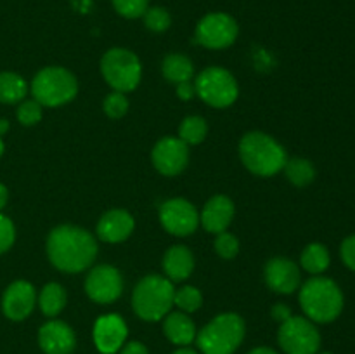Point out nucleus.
<instances>
[{
    "label": "nucleus",
    "mask_w": 355,
    "mask_h": 354,
    "mask_svg": "<svg viewBox=\"0 0 355 354\" xmlns=\"http://www.w3.org/2000/svg\"><path fill=\"white\" fill-rule=\"evenodd\" d=\"M239 33L238 23L225 12H210L203 16L194 31V42L207 49H227Z\"/></svg>",
    "instance_id": "obj_10"
},
{
    "label": "nucleus",
    "mask_w": 355,
    "mask_h": 354,
    "mask_svg": "<svg viewBox=\"0 0 355 354\" xmlns=\"http://www.w3.org/2000/svg\"><path fill=\"white\" fill-rule=\"evenodd\" d=\"M113 7L120 16L135 19V17H142V14L148 10L149 0H113Z\"/></svg>",
    "instance_id": "obj_31"
},
{
    "label": "nucleus",
    "mask_w": 355,
    "mask_h": 354,
    "mask_svg": "<svg viewBox=\"0 0 355 354\" xmlns=\"http://www.w3.org/2000/svg\"><path fill=\"white\" fill-rule=\"evenodd\" d=\"M175 288L168 278L148 274L142 278L132 294V307L144 321H159L173 305Z\"/></svg>",
    "instance_id": "obj_4"
},
{
    "label": "nucleus",
    "mask_w": 355,
    "mask_h": 354,
    "mask_svg": "<svg viewBox=\"0 0 355 354\" xmlns=\"http://www.w3.org/2000/svg\"><path fill=\"white\" fill-rule=\"evenodd\" d=\"M239 156L246 169L260 177L281 172L288 162L283 146L266 132H248L239 142Z\"/></svg>",
    "instance_id": "obj_2"
},
{
    "label": "nucleus",
    "mask_w": 355,
    "mask_h": 354,
    "mask_svg": "<svg viewBox=\"0 0 355 354\" xmlns=\"http://www.w3.org/2000/svg\"><path fill=\"white\" fill-rule=\"evenodd\" d=\"M144 24L148 30L155 31V33H162V31H166L172 24V16L166 9L163 7H148L144 14Z\"/></svg>",
    "instance_id": "obj_29"
},
{
    "label": "nucleus",
    "mask_w": 355,
    "mask_h": 354,
    "mask_svg": "<svg viewBox=\"0 0 355 354\" xmlns=\"http://www.w3.org/2000/svg\"><path fill=\"white\" fill-rule=\"evenodd\" d=\"M16 115H17V120H19V124L30 127V125L38 124V121L42 120V104L35 99L23 101V103L17 106Z\"/></svg>",
    "instance_id": "obj_33"
},
{
    "label": "nucleus",
    "mask_w": 355,
    "mask_h": 354,
    "mask_svg": "<svg viewBox=\"0 0 355 354\" xmlns=\"http://www.w3.org/2000/svg\"><path fill=\"white\" fill-rule=\"evenodd\" d=\"M104 80L118 92H130L142 78V66L137 56L123 47L110 49L101 59Z\"/></svg>",
    "instance_id": "obj_7"
},
{
    "label": "nucleus",
    "mask_w": 355,
    "mask_h": 354,
    "mask_svg": "<svg viewBox=\"0 0 355 354\" xmlns=\"http://www.w3.org/2000/svg\"><path fill=\"white\" fill-rule=\"evenodd\" d=\"M173 304H175L182 312H194L201 307V304H203V295H201V292L198 290L196 287L186 285V287L175 290Z\"/></svg>",
    "instance_id": "obj_28"
},
{
    "label": "nucleus",
    "mask_w": 355,
    "mask_h": 354,
    "mask_svg": "<svg viewBox=\"0 0 355 354\" xmlns=\"http://www.w3.org/2000/svg\"><path fill=\"white\" fill-rule=\"evenodd\" d=\"M9 130V121L7 120H0V137H2L6 132Z\"/></svg>",
    "instance_id": "obj_41"
},
{
    "label": "nucleus",
    "mask_w": 355,
    "mask_h": 354,
    "mask_svg": "<svg viewBox=\"0 0 355 354\" xmlns=\"http://www.w3.org/2000/svg\"><path fill=\"white\" fill-rule=\"evenodd\" d=\"M318 354H333V353H318Z\"/></svg>",
    "instance_id": "obj_44"
},
{
    "label": "nucleus",
    "mask_w": 355,
    "mask_h": 354,
    "mask_svg": "<svg viewBox=\"0 0 355 354\" xmlns=\"http://www.w3.org/2000/svg\"><path fill=\"white\" fill-rule=\"evenodd\" d=\"M159 222L173 236H189L200 226V214L191 201L172 198L159 207Z\"/></svg>",
    "instance_id": "obj_11"
},
{
    "label": "nucleus",
    "mask_w": 355,
    "mask_h": 354,
    "mask_svg": "<svg viewBox=\"0 0 355 354\" xmlns=\"http://www.w3.org/2000/svg\"><path fill=\"white\" fill-rule=\"evenodd\" d=\"M266 283L276 294H293L300 287V269L286 257H272L266 264Z\"/></svg>",
    "instance_id": "obj_16"
},
{
    "label": "nucleus",
    "mask_w": 355,
    "mask_h": 354,
    "mask_svg": "<svg viewBox=\"0 0 355 354\" xmlns=\"http://www.w3.org/2000/svg\"><path fill=\"white\" fill-rule=\"evenodd\" d=\"M103 110L110 118H121L128 111L127 96H125L123 92L113 90V92L107 94L106 99H104Z\"/></svg>",
    "instance_id": "obj_30"
},
{
    "label": "nucleus",
    "mask_w": 355,
    "mask_h": 354,
    "mask_svg": "<svg viewBox=\"0 0 355 354\" xmlns=\"http://www.w3.org/2000/svg\"><path fill=\"white\" fill-rule=\"evenodd\" d=\"M118 353H120V354H149V351H148V347L144 346V344L134 340V342L123 344V347H121Z\"/></svg>",
    "instance_id": "obj_37"
},
{
    "label": "nucleus",
    "mask_w": 355,
    "mask_h": 354,
    "mask_svg": "<svg viewBox=\"0 0 355 354\" xmlns=\"http://www.w3.org/2000/svg\"><path fill=\"white\" fill-rule=\"evenodd\" d=\"M283 170L286 172L288 180L298 187L309 186V184H311L315 177L314 165H312L311 160H307V158L288 160Z\"/></svg>",
    "instance_id": "obj_26"
},
{
    "label": "nucleus",
    "mask_w": 355,
    "mask_h": 354,
    "mask_svg": "<svg viewBox=\"0 0 355 354\" xmlns=\"http://www.w3.org/2000/svg\"><path fill=\"white\" fill-rule=\"evenodd\" d=\"M28 85L24 78L17 73L3 71L0 73V103L16 104L24 99Z\"/></svg>",
    "instance_id": "obj_23"
},
{
    "label": "nucleus",
    "mask_w": 355,
    "mask_h": 354,
    "mask_svg": "<svg viewBox=\"0 0 355 354\" xmlns=\"http://www.w3.org/2000/svg\"><path fill=\"white\" fill-rule=\"evenodd\" d=\"M302 267L311 274H321L329 267V252L322 243H311L304 248L300 255Z\"/></svg>",
    "instance_id": "obj_25"
},
{
    "label": "nucleus",
    "mask_w": 355,
    "mask_h": 354,
    "mask_svg": "<svg viewBox=\"0 0 355 354\" xmlns=\"http://www.w3.org/2000/svg\"><path fill=\"white\" fill-rule=\"evenodd\" d=\"M37 292L30 281H14L6 288L2 297V311L12 321H23L33 312Z\"/></svg>",
    "instance_id": "obj_14"
},
{
    "label": "nucleus",
    "mask_w": 355,
    "mask_h": 354,
    "mask_svg": "<svg viewBox=\"0 0 355 354\" xmlns=\"http://www.w3.org/2000/svg\"><path fill=\"white\" fill-rule=\"evenodd\" d=\"M38 346L45 354H71L76 337L71 326L59 319H51L38 330Z\"/></svg>",
    "instance_id": "obj_17"
},
{
    "label": "nucleus",
    "mask_w": 355,
    "mask_h": 354,
    "mask_svg": "<svg viewBox=\"0 0 355 354\" xmlns=\"http://www.w3.org/2000/svg\"><path fill=\"white\" fill-rule=\"evenodd\" d=\"M7 198H9V191H7V187L3 186L2 183H0V210H2V208L6 207Z\"/></svg>",
    "instance_id": "obj_39"
},
{
    "label": "nucleus",
    "mask_w": 355,
    "mask_h": 354,
    "mask_svg": "<svg viewBox=\"0 0 355 354\" xmlns=\"http://www.w3.org/2000/svg\"><path fill=\"white\" fill-rule=\"evenodd\" d=\"M153 165L163 176H179L189 162V146L179 137H163L151 153Z\"/></svg>",
    "instance_id": "obj_13"
},
{
    "label": "nucleus",
    "mask_w": 355,
    "mask_h": 354,
    "mask_svg": "<svg viewBox=\"0 0 355 354\" xmlns=\"http://www.w3.org/2000/svg\"><path fill=\"white\" fill-rule=\"evenodd\" d=\"M340 253H342V260L345 262V266L355 271V235L343 239Z\"/></svg>",
    "instance_id": "obj_35"
},
{
    "label": "nucleus",
    "mask_w": 355,
    "mask_h": 354,
    "mask_svg": "<svg viewBox=\"0 0 355 354\" xmlns=\"http://www.w3.org/2000/svg\"><path fill=\"white\" fill-rule=\"evenodd\" d=\"M47 255L54 267L64 273H80L92 266L97 255V243L87 229L62 224L47 236Z\"/></svg>",
    "instance_id": "obj_1"
},
{
    "label": "nucleus",
    "mask_w": 355,
    "mask_h": 354,
    "mask_svg": "<svg viewBox=\"0 0 355 354\" xmlns=\"http://www.w3.org/2000/svg\"><path fill=\"white\" fill-rule=\"evenodd\" d=\"M85 292L97 304H111L123 292V278L116 267L101 264L92 267L87 274Z\"/></svg>",
    "instance_id": "obj_12"
},
{
    "label": "nucleus",
    "mask_w": 355,
    "mask_h": 354,
    "mask_svg": "<svg viewBox=\"0 0 355 354\" xmlns=\"http://www.w3.org/2000/svg\"><path fill=\"white\" fill-rule=\"evenodd\" d=\"M194 94H196V90H194V83L191 80L177 83V97H180L182 101L193 99Z\"/></svg>",
    "instance_id": "obj_36"
},
{
    "label": "nucleus",
    "mask_w": 355,
    "mask_h": 354,
    "mask_svg": "<svg viewBox=\"0 0 355 354\" xmlns=\"http://www.w3.org/2000/svg\"><path fill=\"white\" fill-rule=\"evenodd\" d=\"M3 155V141H2V137H0V156Z\"/></svg>",
    "instance_id": "obj_43"
},
{
    "label": "nucleus",
    "mask_w": 355,
    "mask_h": 354,
    "mask_svg": "<svg viewBox=\"0 0 355 354\" xmlns=\"http://www.w3.org/2000/svg\"><path fill=\"white\" fill-rule=\"evenodd\" d=\"M163 269L170 281H182L194 269V255L187 246L173 245L163 255Z\"/></svg>",
    "instance_id": "obj_20"
},
{
    "label": "nucleus",
    "mask_w": 355,
    "mask_h": 354,
    "mask_svg": "<svg viewBox=\"0 0 355 354\" xmlns=\"http://www.w3.org/2000/svg\"><path fill=\"white\" fill-rule=\"evenodd\" d=\"M16 239V228L7 215L0 214V255L14 245Z\"/></svg>",
    "instance_id": "obj_34"
},
{
    "label": "nucleus",
    "mask_w": 355,
    "mask_h": 354,
    "mask_svg": "<svg viewBox=\"0 0 355 354\" xmlns=\"http://www.w3.org/2000/svg\"><path fill=\"white\" fill-rule=\"evenodd\" d=\"M135 228V221L130 212L114 208L106 212L97 222V236L106 243L125 242L132 235Z\"/></svg>",
    "instance_id": "obj_18"
},
{
    "label": "nucleus",
    "mask_w": 355,
    "mask_h": 354,
    "mask_svg": "<svg viewBox=\"0 0 355 354\" xmlns=\"http://www.w3.org/2000/svg\"><path fill=\"white\" fill-rule=\"evenodd\" d=\"M208 134V125L207 120L201 117H186L184 121L180 124L179 128V139L186 142L187 146L200 144V142L205 141Z\"/></svg>",
    "instance_id": "obj_27"
},
{
    "label": "nucleus",
    "mask_w": 355,
    "mask_h": 354,
    "mask_svg": "<svg viewBox=\"0 0 355 354\" xmlns=\"http://www.w3.org/2000/svg\"><path fill=\"white\" fill-rule=\"evenodd\" d=\"M127 323L118 314H104L94 325V344L101 354H114L127 340Z\"/></svg>",
    "instance_id": "obj_15"
},
{
    "label": "nucleus",
    "mask_w": 355,
    "mask_h": 354,
    "mask_svg": "<svg viewBox=\"0 0 355 354\" xmlns=\"http://www.w3.org/2000/svg\"><path fill=\"white\" fill-rule=\"evenodd\" d=\"M76 92H78V80L69 69L61 66H47L31 80V94L42 106H62L75 99Z\"/></svg>",
    "instance_id": "obj_6"
},
{
    "label": "nucleus",
    "mask_w": 355,
    "mask_h": 354,
    "mask_svg": "<svg viewBox=\"0 0 355 354\" xmlns=\"http://www.w3.org/2000/svg\"><path fill=\"white\" fill-rule=\"evenodd\" d=\"M194 90L211 108H227L238 99L239 87L231 71L220 66L203 69L194 80Z\"/></svg>",
    "instance_id": "obj_8"
},
{
    "label": "nucleus",
    "mask_w": 355,
    "mask_h": 354,
    "mask_svg": "<svg viewBox=\"0 0 355 354\" xmlns=\"http://www.w3.org/2000/svg\"><path fill=\"white\" fill-rule=\"evenodd\" d=\"M38 305L47 318H54L64 309L66 292L59 283H47L38 295Z\"/></svg>",
    "instance_id": "obj_24"
},
{
    "label": "nucleus",
    "mask_w": 355,
    "mask_h": 354,
    "mask_svg": "<svg viewBox=\"0 0 355 354\" xmlns=\"http://www.w3.org/2000/svg\"><path fill=\"white\" fill-rule=\"evenodd\" d=\"M245 339V321L236 312L215 316L196 333L198 347L203 354H232Z\"/></svg>",
    "instance_id": "obj_5"
},
{
    "label": "nucleus",
    "mask_w": 355,
    "mask_h": 354,
    "mask_svg": "<svg viewBox=\"0 0 355 354\" xmlns=\"http://www.w3.org/2000/svg\"><path fill=\"white\" fill-rule=\"evenodd\" d=\"M300 305L314 323H331L342 314L343 294L338 285L324 276H314L300 288Z\"/></svg>",
    "instance_id": "obj_3"
},
{
    "label": "nucleus",
    "mask_w": 355,
    "mask_h": 354,
    "mask_svg": "<svg viewBox=\"0 0 355 354\" xmlns=\"http://www.w3.org/2000/svg\"><path fill=\"white\" fill-rule=\"evenodd\" d=\"M163 332H165L166 339L170 342L180 347H187L196 339V326H194V321L187 316V312L182 311L168 312L165 316Z\"/></svg>",
    "instance_id": "obj_21"
},
{
    "label": "nucleus",
    "mask_w": 355,
    "mask_h": 354,
    "mask_svg": "<svg viewBox=\"0 0 355 354\" xmlns=\"http://www.w3.org/2000/svg\"><path fill=\"white\" fill-rule=\"evenodd\" d=\"M173 354H198V353L196 351L189 349V347H180V349H177Z\"/></svg>",
    "instance_id": "obj_42"
},
{
    "label": "nucleus",
    "mask_w": 355,
    "mask_h": 354,
    "mask_svg": "<svg viewBox=\"0 0 355 354\" xmlns=\"http://www.w3.org/2000/svg\"><path fill=\"white\" fill-rule=\"evenodd\" d=\"M215 252L225 260H231L238 255L239 252V242L234 235L224 231L218 233L217 238H215Z\"/></svg>",
    "instance_id": "obj_32"
},
{
    "label": "nucleus",
    "mask_w": 355,
    "mask_h": 354,
    "mask_svg": "<svg viewBox=\"0 0 355 354\" xmlns=\"http://www.w3.org/2000/svg\"><path fill=\"white\" fill-rule=\"evenodd\" d=\"M272 316H274V318H276V319H279L281 323L286 321V319L291 316L290 307H286V305H283V304L276 305V307L272 309Z\"/></svg>",
    "instance_id": "obj_38"
},
{
    "label": "nucleus",
    "mask_w": 355,
    "mask_h": 354,
    "mask_svg": "<svg viewBox=\"0 0 355 354\" xmlns=\"http://www.w3.org/2000/svg\"><path fill=\"white\" fill-rule=\"evenodd\" d=\"M163 76L168 80L170 83H180L187 82V80L193 78L194 66L193 61H191L187 56L184 54H168L165 59H163L162 65Z\"/></svg>",
    "instance_id": "obj_22"
},
{
    "label": "nucleus",
    "mask_w": 355,
    "mask_h": 354,
    "mask_svg": "<svg viewBox=\"0 0 355 354\" xmlns=\"http://www.w3.org/2000/svg\"><path fill=\"white\" fill-rule=\"evenodd\" d=\"M248 354H277V353L274 349H270V347H255V349L250 351Z\"/></svg>",
    "instance_id": "obj_40"
},
{
    "label": "nucleus",
    "mask_w": 355,
    "mask_h": 354,
    "mask_svg": "<svg viewBox=\"0 0 355 354\" xmlns=\"http://www.w3.org/2000/svg\"><path fill=\"white\" fill-rule=\"evenodd\" d=\"M234 217V203L225 194H217V196L210 198L208 203L205 205L203 212L200 215V222L203 228L211 235H218L224 233L229 228Z\"/></svg>",
    "instance_id": "obj_19"
},
{
    "label": "nucleus",
    "mask_w": 355,
    "mask_h": 354,
    "mask_svg": "<svg viewBox=\"0 0 355 354\" xmlns=\"http://www.w3.org/2000/svg\"><path fill=\"white\" fill-rule=\"evenodd\" d=\"M277 340L286 354H318L321 347V333L304 316H290L281 323Z\"/></svg>",
    "instance_id": "obj_9"
}]
</instances>
